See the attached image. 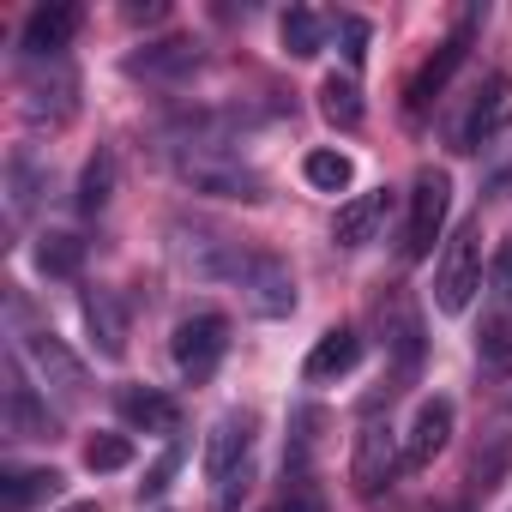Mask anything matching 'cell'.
<instances>
[{"mask_svg": "<svg viewBox=\"0 0 512 512\" xmlns=\"http://www.w3.org/2000/svg\"><path fill=\"white\" fill-rule=\"evenodd\" d=\"M175 169L193 193H217V199H266V181L253 175L223 139H211L205 127H193L187 145H175Z\"/></svg>", "mask_w": 512, "mask_h": 512, "instance_id": "obj_1", "label": "cell"}, {"mask_svg": "<svg viewBox=\"0 0 512 512\" xmlns=\"http://www.w3.org/2000/svg\"><path fill=\"white\" fill-rule=\"evenodd\" d=\"M482 290V223H458L440 266H434V308L440 314H464Z\"/></svg>", "mask_w": 512, "mask_h": 512, "instance_id": "obj_2", "label": "cell"}, {"mask_svg": "<svg viewBox=\"0 0 512 512\" xmlns=\"http://www.w3.org/2000/svg\"><path fill=\"white\" fill-rule=\"evenodd\" d=\"M446 211H452V175L446 169H416V181H410V217H404V241H398V253L416 266V260H428L434 253V241H440V229H446Z\"/></svg>", "mask_w": 512, "mask_h": 512, "instance_id": "obj_3", "label": "cell"}, {"mask_svg": "<svg viewBox=\"0 0 512 512\" xmlns=\"http://www.w3.org/2000/svg\"><path fill=\"white\" fill-rule=\"evenodd\" d=\"M374 314H380V338H386V356H392V380H386V398H392V392L410 386L416 368H422V308L410 302L404 284H392Z\"/></svg>", "mask_w": 512, "mask_h": 512, "instance_id": "obj_4", "label": "cell"}, {"mask_svg": "<svg viewBox=\"0 0 512 512\" xmlns=\"http://www.w3.org/2000/svg\"><path fill=\"white\" fill-rule=\"evenodd\" d=\"M175 368H181V380H193V386H205L217 368H223V356H229V320L223 314H187L181 326H175Z\"/></svg>", "mask_w": 512, "mask_h": 512, "instance_id": "obj_5", "label": "cell"}, {"mask_svg": "<svg viewBox=\"0 0 512 512\" xmlns=\"http://www.w3.org/2000/svg\"><path fill=\"white\" fill-rule=\"evenodd\" d=\"M398 470H404V446H398V434L386 428V422H362V434H356V458H350V482H356V494L362 500H380L392 482H398Z\"/></svg>", "mask_w": 512, "mask_h": 512, "instance_id": "obj_6", "label": "cell"}, {"mask_svg": "<svg viewBox=\"0 0 512 512\" xmlns=\"http://www.w3.org/2000/svg\"><path fill=\"white\" fill-rule=\"evenodd\" d=\"M241 302H247V314H260V320L296 314V278H290V266L272 260V253H247V266H241Z\"/></svg>", "mask_w": 512, "mask_h": 512, "instance_id": "obj_7", "label": "cell"}, {"mask_svg": "<svg viewBox=\"0 0 512 512\" xmlns=\"http://www.w3.org/2000/svg\"><path fill=\"white\" fill-rule=\"evenodd\" d=\"M476 19H482V13L470 7V13L458 19V31H452V37H446V43L422 61V73L404 85V109H410V115H422V109H428V103L452 85V73H458V67H464V55H470V31H476Z\"/></svg>", "mask_w": 512, "mask_h": 512, "instance_id": "obj_8", "label": "cell"}, {"mask_svg": "<svg viewBox=\"0 0 512 512\" xmlns=\"http://www.w3.org/2000/svg\"><path fill=\"white\" fill-rule=\"evenodd\" d=\"M512 127V79L506 73H488L482 79V91L470 97V109H464V121H458V151H482L494 133H506Z\"/></svg>", "mask_w": 512, "mask_h": 512, "instance_id": "obj_9", "label": "cell"}, {"mask_svg": "<svg viewBox=\"0 0 512 512\" xmlns=\"http://www.w3.org/2000/svg\"><path fill=\"white\" fill-rule=\"evenodd\" d=\"M25 362L37 368V380L61 398V404H73V398H85V362L55 338V332H31L25 338Z\"/></svg>", "mask_w": 512, "mask_h": 512, "instance_id": "obj_10", "label": "cell"}, {"mask_svg": "<svg viewBox=\"0 0 512 512\" xmlns=\"http://www.w3.org/2000/svg\"><path fill=\"white\" fill-rule=\"evenodd\" d=\"M247 452H253V416L247 410H223L205 434V476L211 482H229L235 470H247Z\"/></svg>", "mask_w": 512, "mask_h": 512, "instance_id": "obj_11", "label": "cell"}, {"mask_svg": "<svg viewBox=\"0 0 512 512\" xmlns=\"http://www.w3.org/2000/svg\"><path fill=\"white\" fill-rule=\"evenodd\" d=\"M446 440H452V398H422L416 416H410V428H404V464L410 470L434 464L446 452Z\"/></svg>", "mask_w": 512, "mask_h": 512, "instance_id": "obj_12", "label": "cell"}, {"mask_svg": "<svg viewBox=\"0 0 512 512\" xmlns=\"http://www.w3.org/2000/svg\"><path fill=\"white\" fill-rule=\"evenodd\" d=\"M181 266L205 284H241V266H247V253L223 235H181Z\"/></svg>", "mask_w": 512, "mask_h": 512, "instance_id": "obj_13", "label": "cell"}, {"mask_svg": "<svg viewBox=\"0 0 512 512\" xmlns=\"http://www.w3.org/2000/svg\"><path fill=\"white\" fill-rule=\"evenodd\" d=\"M115 404H121V422H127L133 434H169V440H175V428H181L175 398L157 392V386H121Z\"/></svg>", "mask_w": 512, "mask_h": 512, "instance_id": "obj_14", "label": "cell"}, {"mask_svg": "<svg viewBox=\"0 0 512 512\" xmlns=\"http://www.w3.org/2000/svg\"><path fill=\"white\" fill-rule=\"evenodd\" d=\"M79 7H67V0H55V7H37L31 19H25V55H37V61H55L73 37H79Z\"/></svg>", "mask_w": 512, "mask_h": 512, "instance_id": "obj_15", "label": "cell"}, {"mask_svg": "<svg viewBox=\"0 0 512 512\" xmlns=\"http://www.w3.org/2000/svg\"><path fill=\"white\" fill-rule=\"evenodd\" d=\"M79 308H85V332H91L97 356H103V362H121V356H127V314H121L115 290H85Z\"/></svg>", "mask_w": 512, "mask_h": 512, "instance_id": "obj_16", "label": "cell"}, {"mask_svg": "<svg viewBox=\"0 0 512 512\" xmlns=\"http://www.w3.org/2000/svg\"><path fill=\"white\" fill-rule=\"evenodd\" d=\"M356 362H362V338H356L350 326H332V332H326V338L308 350L302 374H308V386H332V380L356 374Z\"/></svg>", "mask_w": 512, "mask_h": 512, "instance_id": "obj_17", "label": "cell"}, {"mask_svg": "<svg viewBox=\"0 0 512 512\" xmlns=\"http://www.w3.org/2000/svg\"><path fill=\"white\" fill-rule=\"evenodd\" d=\"M7 428L19 440H55V410L37 398V386L25 380L19 356H13V386H7Z\"/></svg>", "mask_w": 512, "mask_h": 512, "instance_id": "obj_18", "label": "cell"}, {"mask_svg": "<svg viewBox=\"0 0 512 512\" xmlns=\"http://www.w3.org/2000/svg\"><path fill=\"white\" fill-rule=\"evenodd\" d=\"M193 67H199V49L181 43V37L145 43L139 55H127V73H133V79H181V73H193Z\"/></svg>", "mask_w": 512, "mask_h": 512, "instance_id": "obj_19", "label": "cell"}, {"mask_svg": "<svg viewBox=\"0 0 512 512\" xmlns=\"http://www.w3.org/2000/svg\"><path fill=\"white\" fill-rule=\"evenodd\" d=\"M380 217H386V187H380V193H356V199H344V205H338L332 241H338V247H362V241H374Z\"/></svg>", "mask_w": 512, "mask_h": 512, "instance_id": "obj_20", "label": "cell"}, {"mask_svg": "<svg viewBox=\"0 0 512 512\" xmlns=\"http://www.w3.org/2000/svg\"><path fill=\"white\" fill-rule=\"evenodd\" d=\"M61 494V470H7L0 482V512H31Z\"/></svg>", "mask_w": 512, "mask_h": 512, "instance_id": "obj_21", "label": "cell"}, {"mask_svg": "<svg viewBox=\"0 0 512 512\" xmlns=\"http://www.w3.org/2000/svg\"><path fill=\"white\" fill-rule=\"evenodd\" d=\"M320 115L332 127H344V133H356L362 127V85L350 73H326L320 79Z\"/></svg>", "mask_w": 512, "mask_h": 512, "instance_id": "obj_22", "label": "cell"}, {"mask_svg": "<svg viewBox=\"0 0 512 512\" xmlns=\"http://www.w3.org/2000/svg\"><path fill=\"white\" fill-rule=\"evenodd\" d=\"M85 266V241L73 229H43L37 235V272L43 278H73Z\"/></svg>", "mask_w": 512, "mask_h": 512, "instance_id": "obj_23", "label": "cell"}, {"mask_svg": "<svg viewBox=\"0 0 512 512\" xmlns=\"http://www.w3.org/2000/svg\"><path fill=\"white\" fill-rule=\"evenodd\" d=\"M115 199V151H91V163L79 169V211L97 217Z\"/></svg>", "mask_w": 512, "mask_h": 512, "instance_id": "obj_24", "label": "cell"}, {"mask_svg": "<svg viewBox=\"0 0 512 512\" xmlns=\"http://www.w3.org/2000/svg\"><path fill=\"white\" fill-rule=\"evenodd\" d=\"M278 37H284V49H290L296 61H314V55H320V43H326V19H320V13H308V7H290V13H284V25H278Z\"/></svg>", "mask_w": 512, "mask_h": 512, "instance_id": "obj_25", "label": "cell"}, {"mask_svg": "<svg viewBox=\"0 0 512 512\" xmlns=\"http://www.w3.org/2000/svg\"><path fill=\"white\" fill-rule=\"evenodd\" d=\"M476 356L488 374H512V314H488L476 332Z\"/></svg>", "mask_w": 512, "mask_h": 512, "instance_id": "obj_26", "label": "cell"}, {"mask_svg": "<svg viewBox=\"0 0 512 512\" xmlns=\"http://www.w3.org/2000/svg\"><path fill=\"white\" fill-rule=\"evenodd\" d=\"M302 175H308V187H320V193H344V187L356 181V169H350L344 151H308V157H302Z\"/></svg>", "mask_w": 512, "mask_h": 512, "instance_id": "obj_27", "label": "cell"}, {"mask_svg": "<svg viewBox=\"0 0 512 512\" xmlns=\"http://www.w3.org/2000/svg\"><path fill=\"white\" fill-rule=\"evenodd\" d=\"M7 193H13V217H25L31 199L43 193V169L31 163V151H13V163H7Z\"/></svg>", "mask_w": 512, "mask_h": 512, "instance_id": "obj_28", "label": "cell"}, {"mask_svg": "<svg viewBox=\"0 0 512 512\" xmlns=\"http://www.w3.org/2000/svg\"><path fill=\"white\" fill-rule=\"evenodd\" d=\"M133 464V440L127 434H91L85 440V470L109 476V470H127Z\"/></svg>", "mask_w": 512, "mask_h": 512, "instance_id": "obj_29", "label": "cell"}, {"mask_svg": "<svg viewBox=\"0 0 512 512\" xmlns=\"http://www.w3.org/2000/svg\"><path fill=\"white\" fill-rule=\"evenodd\" d=\"M181 452H187L181 440H169V446H163V458H157V464L145 470V482H139V500H163V488H169V482H175V470H181Z\"/></svg>", "mask_w": 512, "mask_h": 512, "instance_id": "obj_30", "label": "cell"}, {"mask_svg": "<svg viewBox=\"0 0 512 512\" xmlns=\"http://www.w3.org/2000/svg\"><path fill=\"white\" fill-rule=\"evenodd\" d=\"M368 19H338V49H344V67H362L368 61Z\"/></svg>", "mask_w": 512, "mask_h": 512, "instance_id": "obj_31", "label": "cell"}, {"mask_svg": "<svg viewBox=\"0 0 512 512\" xmlns=\"http://www.w3.org/2000/svg\"><path fill=\"white\" fill-rule=\"evenodd\" d=\"M488 278H494V290H500V296H512V241L500 247V260H494V272H488Z\"/></svg>", "mask_w": 512, "mask_h": 512, "instance_id": "obj_32", "label": "cell"}, {"mask_svg": "<svg viewBox=\"0 0 512 512\" xmlns=\"http://www.w3.org/2000/svg\"><path fill=\"white\" fill-rule=\"evenodd\" d=\"M272 512H284V500H278V506H272Z\"/></svg>", "mask_w": 512, "mask_h": 512, "instance_id": "obj_33", "label": "cell"}]
</instances>
